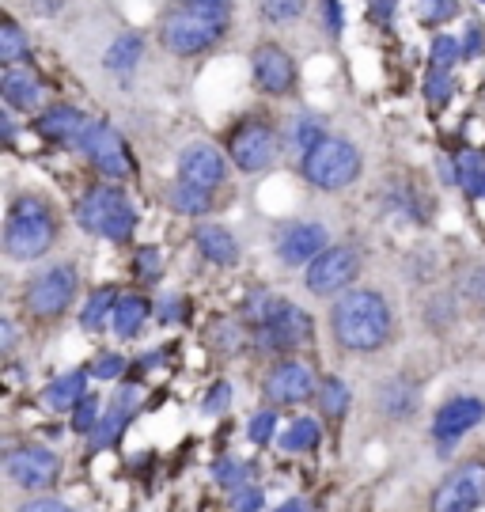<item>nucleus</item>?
Instances as JSON below:
<instances>
[{"mask_svg":"<svg viewBox=\"0 0 485 512\" xmlns=\"http://www.w3.org/2000/svg\"><path fill=\"white\" fill-rule=\"evenodd\" d=\"M402 315L383 285H357L326 308V334L345 357H376L398 342Z\"/></svg>","mask_w":485,"mask_h":512,"instance_id":"f257e3e1","label":"nucleus"},{"mask_svg":"<svg viewBox=\"0 0 485 512\" xmlns=\"http://www.w3.org/2000/svg\"><path fill=\"white\" fill-rule=\"evenodd\" d=\"M232 19L235 0H171L156 23V38L163 54L190 61L220 50L232 31Z\"/></svg>","mask_w":485,"mask_h":512,"instance_id":"f03ea898","label":"nucleus"},{"mask_svg":"<svg viewBox=\"0 0 485 512\" xmlns=\"http://www.w3.org/2000/svg\"><path fill=\"white\" fill-rule=\"evenodd\" d=\"M65 236V217H61V205L46 194V190H16L8 198L4 209V232H0V247L8 262H38L54 251Z\"/></svg>","mask_w":485,"mask_h":512,"instance_id":"7ed1b4c3","label":"nucleus"},{"mask_svg":"<svg viewBox=\"0 0 485 512\" xmlns=\"http://www.w3.org/2000/svg\"><path fill=\"white\" fill-rule=\"evenodd\" d=\"M76 296H80V266L72 258H57V262H46L42 270H35L23 281L19 311H23L27 323L54 330L76 308Z\"/></svg>","mask_w":485,"mask_h":512,"instance_id":"20e7f679","label":"nucleus"},{"mask_svg":"<svg viewBox=\"0 0 485 512\" xmlns=\"http://www.w3.org/2000/svg\"><path fill=\"white\" fill-rule=\"evenodd\" d=\"M72 213H76V224H80L88 236L118 243V247L137 236V224H141L137 205L129 202L126 186L107 183V179L84 186V194L76 198Z\"/></svg>","mask_w":485,"mask_h":512,"instance_id":"39448f33","label":"nucleus"},{"mask_svg":"<svg viewBox=\"0 0 485 512\" xmlns=\"http://www.w3.org/2000/svg\"><path fill=\"white\" fill-rule=\"evenodd\" d=\"M224 152H228L235 171L266 175L285 156V126H277V118L266 110H247L228 126Z\"/></svg>","mask_w":485,"mask_h":512,"instance_id":"423d86ee","label":"nucleus"},{"mask_svg":"<svg viewBox=\"0 0 485 512\" xmlns=\"http://www.w3.org/2000/svg\"><path fill=\"white\" fill-rule=\"evenodd\" d=\"M296 175L315 194H345L364 179V152L353 137L330 133L323 145L311 148L304 160H296Z\"/></svg>","mask_w":485,"mask_h":512,"instance_id":"0eeeda50","label":"nucleus"},{"mask_svg":"<svg viewBox=\"0 0 485 512\" xmlns=\"http://www.w3.org/2000/svg\"><path fill=\"white\" fill-rule=\"evenodd\" d=\"M315 346V315L281 296V304L262 327L251 330V349L262 361H285V357H304V349Z\"/></svg>","mask_w":485,"mask_h":512,"instance_id":"6e6552de","label":"nucleus"},{"mask_svg":"<svg viewBox=\"0 0 485 512\" xmlns=\"http://www.w3.org/2000/svg\"><path fill=\"white\" fill-rule=\"evenodd\" d=\"M379 213L391 217L395 224H410V228H432L436 220V190L421 171H391L379 183Z\"/></svg>","mask_w":485,"mask_h":512,"instance_id":"1a4fd4ad","label":"nucleus"},{"mask_svg":"<svg viewBox=\"0 0 485 512\" xmlns=\"http://www.w3.org/2000/svg\"><path fill=\"white\" fill-rule=\"evenodd\" d=\"M485 425V395L478 391H451L444 395L429 418V440L440 459H455L470 433Z\"/></svg>","mask_w":485,"mask_h":512,"instance_id":"9d476101","label":"nucleus"},{"mask_svg":"<svg viewBox=\"0 0 485 512\" xmlns=\"http://www.w3.org/2000/svg\"><path fill=\"white\" fill-rule=\"evenodd\" d=\"M485 509V448L451 459L448 471L429 490L425 512H482Z\"/></svg>","mask_w":485,"mask_h":512,"instance_id":"9b49d317","label":"nucleus"},{"mask_svg":"<svg viewBox=\"0 0 485 512\" xmlns=\"http://www.w3.org/2000/svg\"><path fill=\"white\" fill-rule=\"evenodd\" d=\"M364 247L353 239H334L323 255L315 258L304 270V289L319 300H338L349 289H357L360 274H364Z\"/></svg>","mask_w":485,"mask_h":512,"instance_id":"f8f14e48","label":"nucleus"},{"mask_svg":"<svg viewBox=\"0 0 485 512\" xmlns=\"http://www.w3.org/2000/svg\"><path fill=\"white\" fill-rule=\"evenodd\" d=\"M330 243L334 232L319 217H285L270 228V251L285 270H307Z\"/></svg>","mask_w":485,"mask_h":512,"instance_id":"ddd939ff","label":"nucleus"},{"mask_svg":"<svg viewBox=\"0 0 485 512\" xmlns=\"http://www.w3.org/2000/svg\"><path fill=\"white\" fill-rule=\"evenodd\" d=\"M4 478L8 486H16L23 494H50L57 486V478L65 471V459L57 448L50 444H38V440H27V444H16L4 452Z\"/></svg>","mask_w":485,"mask_h":512,"instance_id":"4468645a","label":"nucleus"},{"mask_svg":"<svg viewBox=\"0 0 485 512\" xmlns=\"http://www.w3.org/2000/svg\"><path fill=\"white\" fill-rule=\"evenodd\" d=\"M319 384H323V376H319V368L311 365L307 357H285V361H273L266 368L258 391H262V403L266 406L292 410V406L315 403Z\"/></svg>","mask_w":485,"mask_h":512,"instance_id":"2eb2a0df","label":"nucleus"},{"mask_svg":"<svg viewBox=\"0 0 485 512\" xmlns=\"http://www.w3.org/2000/svg\"><path fill=\"white\" fill-rule=\"evenodd\" d=\"M251 84L266 99H296L300 92V65L277 38H262L251 50Z\"/></svg>","mask_w":485,"mask_h":512,"instance_id":"dca6fc26","label":"nucleus"},{"mask_svg":"<svg viewBox=\"0 0 485 512\" xmlns=\"http://www.w3.org/2000/svg\"><path fill=\"white\" fill-rule=\"evenodd\" d=\"M421 391H425V384H421L417 372L395 368V372L379 376L372 384V410L387 425H410L421 414Z\"/></svg>","mask_w":485,"mask_h":512,"instance_id":"f3484780","label":"nucleus"},{"mask_svg":"<svg viewBox=\"0 0 485 512\" xmlns=\"http://www.w3.org/2000/svg\"><path fill=\"white\" fill-rule=\"evenodd\" d=\"M80 156H84V160L99 171V179H107V183H122V179L133 175L129 141L110 126L107 118H95V122H91L88 137H84V145H80Z\"/></svg>","mask_w":485,"mask_h":512,"instance_id":"a211bd4d","label":"nucleus"},{"mask_svg":"<svg viewBox=\"0 0 485 512\" xmlns=\"http://www.w3.org/2000/svg\"><path fill=\"white\" fill-rule=\"evenodd\" d=\"M175 175L186 179V183L201 186V190H209V194H220L224 186L232 183V160L213 141H190V145H182Z\"/></svg>","mask_w":485,"mask_h":512,"instance_id":"6ab92c4d","label":"nucleus"},{"mask_svg":"<svg viewBox=\"0 0 485 512\" xmlns=\"http://www.w3.org/2000/svg\"><path fill=\"white\" fill-rule=\"evenodd\" d=\"M91 122H95V118H91L88 110L72 107V103H54V107H46L42 114H35V133L46 145L76 148V152H80Z\"/></svg>","mask_w":485,"mask_h":512,"instance_id":"aec40b11","label":"nucleus"},{"mask_svg":"<svg viewBox=\"0 0 485 512\" xmlns=\"http://www.w3.org/2000/svg\"><path fill=\"white\" fill-rule=\"evenodd\" d=\"M137 410H141V387L122 384L114 395H110L107 410H103V421L95 425V433L88 437L91 456H95V452H107V448H114V444L122 440V433L129 429V421L137 418Z\"/></svg>","mask_w":485,"mask_h":512,"instance_id":"412c9836","label":"nucleus"},{"mask_svg":"<svg viewBox=\"0 0 485 512\" xmlns=\"http://www.w3.org/2000/svg\"><path fill=\"white\" fill-rule=\"evenodd\" d=\"M144 57H148V38L137 27H118L99 46V69L122 84V80H129V76L141 69Z\"/></svg>","mask_w":485,"mask_h":512,"instance_id":"4be33fe9","label":"nucleus"},{"mask_svg":"<svg viewBox=\"0 0 485 512\" xmlns=\"http://www.w3.org/2000/svg\"><path fill=\"white\" fill-rule=\"evenodd\" d=\"M0 99L4 107L16 110V114H42V99H46V84L31 65H4L0 73Z\"/></svg>","mask_w":485,"mask_h":512,"instance_id":"5701e85b","label":"nucleus"},{"mask_svg":"<svg viewBox=\"0 0 485 512\" xmlns=\"http://www.w3.org/2000/svg\"><path fill=\"white\" fill-rule=\"evenodd\" d=\"M194 247H198L201 262H209L216 270H235L239 258H243V247L228 224H216V220H201L194 228Z\"/></svg>","mask_w":485,"mask_h":512,"instance_id":"b1692460","label":"nucleus"},{"mask_svg":"<svg viewBox=\"0 0 485 512\" xmlns=\"http://www.w3.org/2000/svg\"><path fill=\"white\" fill-rule=\"evenodd\" d=\"M326 137H330V122H326V114H319V110L304 107L285 118V152L296 156V160H304L307 152L323 145Z\"/></svg>","mask_w":485,"mask_h":512,"instance_id":"393cba45","label":"nucleus"},{"mask_svg":"<svg viewBox=\"0 0 485 512\" xmlns=\"http://www.w3.org/2000/svg\"><path fill=\"white\" fill-rule=\"evenodd\" d=\"M463 300L455 289H429V293L421 296V304H417V315H421V327L429 330V334H448L455 330V323L463 319Z\"/></svg>","mask_w":485,"mask_h":512,"instance_id":"a878e982","label":"nucleus"},{"mask_svg":"<svg viewBox=\"0 0 485 512\" xmlns=\"http://www.w3.org/2000/svg\"><path fill=\"white\" fill-rule=\"evenodd\" d=\"M91 391V372L88 368H65L61 376H54L42 387V406L54 414H72L76 403Z\"/></svg>","mask_w":485,"mask_h":512,"instance_id":"bb28decb","label":"nucleus"},{"mask_svg":"<svg viewBox=\"0 0 485 512\" xmlns=\"http://www.w3.org/2000/svg\"><path fill=\"white\" fill-rule=\"evenodd\" d=\"M163 202H167V209L175 213V217H194V220H209L216 213V194H209V190H201V186L186 183V179H171L167 183V190H163Z\"/></svg>","mask_w":485,"mask_h":512,"instance_id":"cd10ccee","label":"nucleus"},{"mask_svg":"<svg viewBox=\"0 0 485 512\" xmlns=\"http://www.w3.org/2000/svg\"><path fill=\"white\" fill-rule=\"evenodd\" d=\"M152 315H156V300H148L144 293H122L118 308H114L110 334H114L118 342H137Z\"/></svg>","mask_w":485,"mask_h":512,"instance_id":"c85d7f7f","label":"nucleus"},{"mask_svg":"<svg viewBox=\"0 0 485 512\" xmlns=\"http://www.w3.org/2000/svg\"><path fill=\"white\" fill-rule=\"evenodd\" d=\"M118 300H122V289H118V285H95V289L84 296L80 315H76L80 330H84V334H107L110 323H114Z\"/></svg>","mask_w":485,"mask_h":512,"instance_id":"c756f323","label":"nucleus"},{"mask_svg":"<svg viewBox=\"0 0 485 512\" xmlns=\"http://www.w3.org/2000/svg\"><path fill=\"white\" fill-rule=\"evenodd\" d=\"M440 274H444V258H440V251H436L432 243H417V247H410L406 258H402V277H406L414 289H425V293L436 289Z\"/></svg>","mask_w":485,"mask_h":512,"instance_id":"7c9ffc66","label":"nucleus"},{"mask_svg":"<svg viewBox=\"0 0 485 512\" xmlns=\"http://www.w3.org/2000/svg\"><path fill=\"white\" fill-rule=\"evenodd\" d=\"M277 448H281L285 456H311V452H319V448H323V421L311 418V414H296V418L281 429Z\"/></svg>","mask_w":485,"mask_h":512,"instance_id":"2f4dec72","label":"nucleus"},{"mask_svg":"<svg viewBox=\"0 0 485 512\" xmlns=\"http://www.w3.org/2000/svg\"><path fill=\"white\" fill-rule=\"evenodd\" d=\"M459 300H463V308L470 311V319H478L485 327V258H470L463 262V270L455 277V285H451Z\"/></svg>","mask_w":485,"mask_h":512,"instance_id":"473e14b6","label":"nucleus"},{"mask_svg":"<svg viewBox=\"0 0 485 512\" xmlns=\"http://www.w3.org/2000/svg\"><path fill=\"white\" fill-rule=\"evenodd\" d=\"M209 349L220 357H239L243 349H251V330L239 315H216L209 323Z\"/></svg>","mask_w":485,"mask_h":512,"instance_id":"72a5a7b5","label":"nucleus"},{"mask_svg":"<svg viewBox=\"0 0 485 512\" xmlns=\"http://www.w3.org/2000/svg\"><path fill=\"white\" fill-rule=\"evenodd\" d=\"M315 406H319V418L342 425L353 410V387L345 384L342 376H323L319 384V395H315Z\"/></svg>","mask_w":485,"mask_h":512,"instance_id":"f704fd0d","label":"nucleus"},{"mask_svg":"<svg viewBox=\"0 0 485 512\" xmlns=\"http://www.w3.org/2000/svg\"><path fill=\"white\" fill-rule=\"evenodd\" d=\"M455 156V171H459V190L470 202H485V148H459Z\"/></svg>","mask_w":485,"mask_h":512,"instance_id":"c9c22d12","label":"nucleus"},{"mask_svg":"<svg viewBox=\"0 0 485 512\" xmlns=\"http://www.w3.org/2000/svg\"><path fill=\"white\" fill-rule=\"evenodd\" d=\"M277 304H281V293H273V289H266V285H254V289H247V293L239 296L235 315L243 319V327L254 330L270 319L273 311H277Z\"/></svg>","mask_w":485,"mask_h":512,"instance_id":"e433bc0d","label":"nucleus"},{"mask_svg":"<svg viewBox=\"0 0 485 512\" xmlns=\"http://www.w3.org/2000/svg\"><path fill=\"white\" fill-rule=\"evenodd\" d=\"M209 475H213V482L224 494H235V490H243V486L254 482V463L239 456H220V459H213Z\"/></svg>","mask_w":485,"mask_h":512,"instance_id":"4c0bfd02","label":"nucleus"},{"mask_svg":"<svg viewBox=\"0 0 485 512\" xmlns=\"http://www.w3.org/2000/svg\"><path fill=\"white\" fill-rule=\"evenodd\" d=\"M311 0H254V12L266 27H292L307 16Z\"/></svg>","mask_w":485,"mask_h":512,"instance_id":"58836bf2","label":"nucleus"},{"mask_svg":"<svg viewBox=\"0 0 485 512\" xmlns=\"http://www.w3.org/2000/svg\"><path fill=\"white\" fill-rule=\"evenodd\" d=\"M103 410H107V403L99 399V391H88V395L76 403V410L69 414V429L76 433V437L88 440L91 433H95V425L103 421Z\"/></svg>","mask_w":485,"mask_h":512,"instance_id":"ea45409f","label":"nucleus"},{"mask_svg":"<svg viewBox=\"0 0 485 512\" xmlns=\"http://www.w3.org/2000/svg\"><path fill=\"white\" fill-rule=\"evenodd\" d=\"M23 57H31V38H27V31L19 27L16 19L8 16L0 23V61L4 65H19Z\"/></svg>","mask_w":485,"mask_h":512,"instance_id":"a19ab883","label":"nucleus"},{"mask_svg":"<svg viewBox=\"0 0 485 512\" xmlns=\"http://www.w3.org/2000/svg\"><path fill=\"white\" fill-rule=\"evenodd\" d=\"M88 372L91 380H99V384H114V380H122L129 372V357L122 349H99L88 361Z\"/></svg>","mask_w":485,"mask_h":512,"instance_id":"79ce46f5","label":"nucleus"},{"mask_svg":"<svg viewBox=\"0 0 485 512\" xmlns=\"http://www.w3.org/2000/svg\"><path fill=\"white\" fill-rule=\"evenodd\" d=\"M277 437H281V410H277V406L254 410L251 421H247V440L258 444V448H266V444H273Z\"/></svg>","mask_w":485,"mask_h":512,"instance_id":"37998d69","label":"nucleus"},{"mask_svg":"<svg viewBox=\"0 0 485 512\" xmlns=\"http://www.w3.org/2000/svg\"><path fill=\"white\" fill-rule=\"evenodd\" d=\"M129 270H133V277H137L141 285H160V277H163V251H160V247H152V243H144V247H137V251H133V262H129Z\"/></svg>","mask_w":485,"mask_h":512,"instance_id":"c03bdc74","label":"nucleus"},{"mask_svg":"<svg viewBox=\"0 0 485 512\" xmlns=\"http://www.w3.org/2000/svg\"><path fill=\"white\" fill-rule=\"evenodd\" d=\"M463 61V42L455 35H436L429 42V69H444L455 73V65Z\"/></svg>","mask_w":485,"mask_h":512,"instance_id":"a18cd8bd","label":"nucleus"},{"mask_svg":"<svg viewBox=\"0 0 485 512\" xmlns=\"http://www.w3.org/2000/svg\"><path fill=\"white\" fill-rule=\"evenodd\" d=\"M421 92H425V103H429V107H448L451 99H455V73H444V69H429V73H425V88H421Z\"/></svg>","mask_w":485,"mask_h":512,"instance_id":"49530a36","label":"nucleus"},{"mask_svg":"<svg viewBox=\"0 0 485 512\" xmlns=\"http://www.w3.org/2000/svg\"><path fill=\"white\" fill-rule=\"evenodd\" d=\"M235 403V387L228 380H216V384L205 387V395H201V414L205 418H220V414H228Z\"/></svg>","mask_w":485,"mask_h":512,"instance_id":"de8ad7c7","label":"nucleus"},{"mask_svg":"<svg viewBox=\"0 0 485 512\" xmlns=\"http://www.w3.org/2000/svg\"><path fill=\"white\" fill-rule=\"evenodd\" d=\"M156 319L167 323V327H171V323H186V319H190V300L179 293L160 296V300H156Z\"/></svg>","mask_w":485,"mask_h":512,"instance_id":"09e8293b","label":"nucleus"},{"mask_svg":"<svg viewBox=\"0 0 485 512\" xmlns=\"http://www.w3.org/2000/svg\"><path fill=\"white\" fill-rule=\"evenodd\" d=\"M228 505H232V512H266V490L258 482H251V486L228 494Z\"/></svg>","mask_w":485,"mask_h":512,"instance_id":"8fccbe9b","label":"nucleus"},{"mask_svg":"<svg viewBox=\"0 0 485 512\" xmlns=\"http://www.w3.org/2000/svg\"><path fill=\"white\" fill-rule=\"evenodd\" d=\"M455 16H459V0H421V23L425 27H440Z\"/></svg>","mask_w":485,"mask_h":512,"instance_id":"3c124183","label":"nucleus"},{"mask_svg":"<svg viewBox=\"0 0 485 512\" xmlns=\"http://www.w3.org/2000/svg\"><path fill=\"white\" fill-rule=\"evenodd\" d=\"M459 42H463V61H478V57H485V27L478 23V19H470L467 31L459 35Z\"/></svg>","mask_w":485,"mask_h":512,"instance_id":"603ef678","label":"nucleus"},{"mask_svg":"<svg viewBox=\"0 0 485 512\" xmlns=\"http://www.w3.org/2000/svg\"><path fill=\"white\" fill-rule=\"evenodd\" d=\"M319 8H323V31L326 38H338L345 35V12H342V0H319Z\"/></svg>","mask_w":485,"mask_h":512,"instance_id":"864d4df0","label":"nucleus"},{"mask_svg":"<svg viewBox=\"0 0 485 512\" xmlns=\"http://www.w3.org/2000/svg\"><path fill=\"white\" fill-rule=\"evenodd\" d=\"M16 512H76L69 501H61V497H50V494H31L23 497L16 505Z\"/></svg>","mask_w":485,"mask_h":512,"instance_id":"5fc2aeb1","label":"nucleus"},{"mask_svg":"<svg viewBox=\"0 0 485 512\" xmlns=\"http://www.w3.org/2000/svg\"><path fill=\"white\" fill-rule=\"evenodd\" d=\"M16 346H19L16 319H12V315H4V319H0V353L12 361V357H16Z\"/></svg>","mask_w":485,"mask_h":512,"instance_id":"6e6d98bb","label":"nucleus"},{"mask_svg":"<svg viewBox=\"0 0 485 512\" xmlns=\"http://www.w3.org/2000/svg\"><path fill=\"white\" fill-rule=\"evenodd\" d=\"M0 137H4V148L12 152L16 148V141H19V126H16V110H0Z\"/></svg>","mask_w":485,"mask_h":512,"instance_id":"4d7b16f0","label":"nucleus"},{"mask_svg":"<svg viewBox=\"0 0 485 512\" xmlns=\"http://www.w3.org/2000/svg\"><path fill=\"white\" fill-rule=\"evenodd\" d=\"M398 12V0H368V16L376 23H391Z\"/></svg>","mask_w":485,"mask_h":512,"instance_id":"13d9d810","label":"nucleus"},{"mask_svg":"<svg viewBox=\"0 0 485 512\" xmlns=\"http://www.w3.org/2000/svg\"><path fill=\"white\" fill-rule=\"evenodd\" d=\"M436 171H440V183L444 186H459V171H455V156H440L436 160Z\"/></svg>","mask_w":485,"mask_h":512,"instance_id":"bf43d9fd","label":"nucleus"},{"mask_svg":"<svg viewBox=\"0 0 485 512\" xmlns=\"http://www.w3.org/2000/svg\"><path fill=\"white\" fill-rule=\"evenodd\" d=\"M27 4H31V12H35V16H61V8H65V4H69V0H27Z\"/></svg>","mask_w":485,"mask_h":512,"instance_id":"052dcab7","label":"nucleus"},{"mask_svg":"<svg viewBox=\"0 0 485 512\" xmlns=\"http://www.w3.org/2000/svg\"><path fill=\"white\" fill-rule=\"evenodd\" d=\"M270 512H315V505L307 497H285L281 505H273Z\"/></svg>","mask_w":485,"mask_h":512,"instance_id":"680f3d73","label":"nucleus"},{"mask_svg":"<svg viewBox=\"0 0 485 512\" xmlns=\"http://www.w3.org/2000/svg\"><path fill=\"white\" fill-rule=\"evenodd\" d=\"M482 4H485V0H482Z\"/></svg>","mask_w":485,"mask_h":512,"instance_id":"e2e57ef3","label":"nucleus"}]
</instances>
